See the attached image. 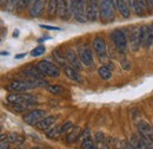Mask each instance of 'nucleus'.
I'll return each instance as SVG.
<instances>
[{"label": "nucleus", "mask_w": 153, "mask_h": 149, "mask_svg": "<svg viewBox=\"0 0 153 149\" xmlns=\"http://www.w3.org/2000/svg\"><path fill=\"white\" fill-rule=\"evenodd\" d=\"M100 6V19H102L104 23L112 21L114 19L115 10V0H99Z\"/></svg>", "instance_id": "f257e3e1"}, {"label": "nucleus", "mask_w": 153, "mask_h": 149, "mask_svg": "<svg viewBox=\"0 0 153 149\" xmlns=\"http://www.w3.org/2000/svg\"><path fill=\"white\" fill-rule=\"evenodd\" d=\"M71 13L79 23L87 21L86 16V1L85 0H71Z\"/></svg>", "instance_id": "f03ea898"}, {"label": "nucleus", "mask_w": 153, "mask_h": 149, "mask_svg": "<svg viewBox=\"0 0 153 149\" xmlns=\"http://www.w3.org/2000/svg\"><path fill=\"white\" fill-rule=\"evenodd\" d=\"M7 102L10 104H38V99L31 93H12L7 96Z\"/></svg>", "instance_id": "7ed1b4c3"}, {"label": "nucleus", "mask_w": 153, "mask_h": 149, "mask_svg": "<svg viewBox=\"0 0 153 149\" xmlns=\"http://www.w3.org/2000/svg\"><path fill=\"white\" fill-rule=\"evenodd\" d=\"M36 66L38 68V70L44 76L52 77V78H57V77L60 76V69L56 64H53V63H51L48 60H40Z\"/></svg>", "instance_id": "20e7f679"}, {"label": "nucleus", "mask_w": 153, "mask_h": 149, "mask_svg": "<svg viewBox=\"0 0 153 149\" xmlns=\"http://www.w3.org/2000/svg\"><path fill=\"white\" fill-rule=\"evenodd\" d=\"M111 39L114 43L117 50L120 53H125L127 51V37L121 30H114L111 33Z\"/></svg>", "instance_id": "39448f33"}, {"label": "nucleus", "mask_w": 153, "mask_h": 149, "mask_svg": "<svg viewBox=\"0 0 153 149\" xmlns=\"http://www.w3.org/2000/svg\"><path fill=\"white\" fill-rule=\"evenodd\" d=\"M45 117H46L45 110L34 109V110H30V111L25 112V115L22 116V120L25 121V123H27L30 126H36L38 122H40Z\"/></svg>", "instance_id": "423d86ee"}, {"label": "nucleus", "mask_w": 153, "mask_h": 149, "mask_svg": "<svg viewBox=\"0 0 153 149\" xmlns=\"http://www.w3.org/2000/svg\"><path fill=\"white\" fill-rule=\"evenodd\" d=\"M86 16L88 21H96L100 16V6L98 0H86Z\"/></svg>", "instance_id": "0eeeda50"}, {"label": "nucleus", "mask_w": 153, "mask_h": 149, "mask_svg": "<svg viewBox=\"0 0 153 149\" xmlns=\"http://www.w3.org/2000/svg\"><path fill=\"white\" fill-rule=\"evenodd\" d=\"M31 89H34V88H33V85L31 84V82L28 79L14 81V82L10 83L6 87V90L7 91H12V93H25V91H28Z\"/></svg>", "instance_id": "6e6552de"}, {"label": "nucleus", "mask_w": 153, "mask_h": 149, "mask_svg": "<svg viewBox=\"0 0 153 149\" xmlns=\"http://www.w3.org/2000/svg\"><path fill=\"white\" fill-rule=\"evenodd\" d=\"M141 32V43L145 47H151L153 44V24L152 25H143L140 27Z\"/></svg>", "instance_id": "1a4fd4ad"}, {"label": "nucleus", "mask_w": 153, "mask_h": 149, "mask_svg": "<svg viewBox=\"0 0 153 149\" xmlns=\"http://www.w3.org/2000/svg\"><path fill=\"white\" fill-rule=\"evenodd\" d=\"M130 47L133 52H137L140 46H143V43H141V32H140V29L138 27H133L131 29V32H130Z\"/></svg>", "instance_id": "9d476101"}, {"label": "nucleus", "mask_w": 153, "mask_h": 149, "mask_svg": "<svg viewBox=\"0 0 153 149\" xmlns=\"http://www.w3.org/2000/svg\"><path fill=\"white\" fill-rule=\"evenodd\" d=\"M78 56L80 58L81 63L86 66H93L94 64V59L91 49H88L87 46H80L78 49Z\"/></svg>", "instance_id": "9b49d317"}, {"label": "nucleus", "mask_w": 153, "mask_h": 149, "mask_svg": "<svg viewBox=\"0 0 153 149\" xmlns=\"http://www.w3.org/2000/svg\"><path fill=\"white\" fill-rule=\"evenodd\" d=\"M93 50L97 53V56L99 59H105L107 55V50H106V43L102 37H96L93 40Z\"/></svg>", "instance_id": "f8f14e48"}, {"label": "nucleus", "mask_w": 153, "mask_h": 149, "mask_svg": "<svg viewBox=\"0 0 153 149\" xmlns=\"http://www.w3.org/2000/svg\"><path fill=\"white\" fill-rule=\"evenodd\" d=\"M58 14L59 17L64 20L71 17V1L68 0H59V6H58Z\"/></svg>", "instance_id": "ddd939ff"}, {"label": "nucleus", "mask_w": 153, "mask_h": 149, "mask_svg": "<svg viewBox=\"0 0 153 149\" xmlns=\"http://www.w3.org/2000/svg\"><path fill=\"white\" fill-rule=\"evenodd\" d=\"M65 56H66V58H67V62L70 63V66H72L73 69H76V71H80V70L82 69L80 58H79V56L76 55L72 49H67Z\"/></svg>", "instance_id": "4468645a"}, {"label": "nucleus", "mask_w": 153, "mask_h": 149, "mask_svg": "<svg viewBox=\"0 0 153 149\" xmlns=\"http://www.w3.org/2000/svg\"><path fill=\"white\" fill-rule=\"evenodd\" d=\"M130 4H131V6H132V8L134 10L137 16H139V17L145 16L146 10L149 7L147 0H130Z\"/></svg>", "instance_id": "2eb2a0df"}, {"label": "nucleus", "mask_w": 153, "mask_h": 149, "mask_svg": "<svg viewBox=\"0 0 153 149\" xmlns=\"http://www.w3.org/2000/svg\"><path fill=\"white\" fill-rule=\"evenodd\" d=\"M46 0H38L37 2H34L33 5H31L30 8V16L33 18H38L44 12V7H45Z\"/></svg>", "instance_id": "dca6fc26"}, {"label": "nucleus", "mask_w": 153, "mask_h": 149, "mask_svg": "<svg viewBox=\"0 0 153 149\" xmlns=\"http://www.w3.org/2000/svg\"><path fill=\"white\" fill-rule=\"evenodd\" d=\"M57 116H46L45 118H42L40 122L36 124V127L39 130H47L48 128L54 126V123L57 122Z\"/></svg>", "instance_id": "f3484780"}, {"label": "nucleus", "mask_w": 153, "mask_h": 149, "mask_svg": "<svg viewBox=\"0 0 153 149\" xmlns=\"http://www.w3.org/2000/svg\"><path fill=\"white\" fill-rule=\"evenodd\" d=\"M138 130H139V134H140V135L146 136V137H150V138L153 140V128L149 122L140 121V122L138 123Z\"/></svg>", "instance_id": "a211bd4d"}, {"label": "nucleus", "mask_w": 153, "mask_h": 149, "mask_svg": "<svg viewBox=\"0 0 153 149\" xmlns=\"http://www.w3.org/2000/svg\"><path fill=\"white\" fill-rule=\"evenodd\" d=\"M115 5H117V10L124 18H128L131 16L130 6L125 0H115Z\"/></svg>", "instance_id": "6ab92c4d"}, {"label": "nucleus", "mask_w": 153, "mask_h": 149, "mask_svg": "<svg viewBox=\"0 0 153 149\" xmlns=\"http://www.w3.org/2000/svg\"><path fill=\"white\" fill-rule=\"evenodd\" d=\"M81 128L80 127H73L70 132L67 134V136H66V142L67 143H74L76 142L79 138H80V136H81Z\"/></svg>", "instance_id": "aec40b11"}, {"label": "nucleus", "mask_w": 153, "mask_h": 149, "mask_svg": "<svg viewBox=\"0 0 153 149\" xmlns=\"http://www.w3.org/2000/svg\"><path fill=\"white\" fill-rule=\"evenodd\" d=\"M64 71H65V74L71 79V81H73V82H76V83H82V79H81V77L79 76L78 74V71H76V69H73L72 66H65L64 68Z\"/></svg>", "instance_id": "412c9836"}, {"label": "nucleus", "mask_w": 153, "mask_h": 149, "mask_svg": "<svg viewBox=\"0 0 153 149\" xmlns=\"http://www.w3.org/2000/svg\"><path fill=\"white\" fill-rule=\"evenodd\" d=\"M22 74H25V76H27L28 78H39V79H42V77H44V74L39 71L37 66L36 68L34 66H28L26 70L22 71Z\"/></svg>", "instance_id": "4be33fe9"}, {"label": "nucleus", "mask_w": 153, "mask_h": 149, "mask_svg": "<svg viewBox=\"0 0 153 149\" xmlns=\"http://www.w3.org/2000/svg\"><path fill=\"white\" fill-rule=\"evenodd\" d=\"M98 74H99V77H100L102 81H108V79L112 78V71H111L110 68L106 66V65H102V66H100V68L98 69Z\"/></svg>", "instance_id": "5701e85b"}, {"label": "nucleus", "mask_w": 153, "mask_h": 149, "mask_svg": "<svg viewBox=\"0 0 153 149\" xmlns=\"http://www.w3.org/2000/svg\"><path fill=\"white\" fill-rule=\"evenodd\" d=\"M52 56L54 57V59L57 60L60 65H62L64 68L67 66V58H66V56H64V55L60 52L59 49H56V50L52 51Z\"/></svg>", "instance_id": "b1692460"}, {"label": "nucleus", "mask_w": 153, "mask_h": 149, "mask_svg": "<svg viewBox=\"0 0 153 149\" xmlns=\"http://www.w3.org/2000/svg\"><path fill=\"white\" fill-rule=\"evenodd\" d=\"M58 6H59V0H48L47 12L51 17H54L58 13Z\"/></svg>", "instance_id": "393cba45"}, {"label": "nucleus", "mask_w": 153, "mask_h": 149, "mask_svg": "<svg viewBox=\"0 0 153 149\" xmlns=\"http://www.w3.org/2000/svg\"><path fill=\"white\" fill-rule=\"evenodd\" d=\"M34 105H37V104H11L12 109L16 112H27Z\"/></svg>", "instance_id": "a878e982"}, {"label": "nucleus", "mask_w": 153, "mask_h": 149, "mask_svg": "<svg viewBox=\"0 0 153 149\" xmlns=\"http://www.w3.org/2000/svg\"><path fill=\"white\" fill-rule=\"evenodd\" d=\"M61 134H62V132H61V127L56 126V127H53L51 130H48L46 132V136H47V138H50V140H57Z\"/></svg>", "instance_id": "bb28decb"}, {"label": "nucleus", "mask_w": 153, "mask_h": 149, "mask_svg": "<svg viewBox=\"0 0 153 149\" xmlns=\"http://www.w3.org/2000/svg\"><path fill=\"white\" fill-rule=\"evenodd\" d=\"M7 140H8L10 143H14V144H16V143H17V144H21V143L24 142V137L18 135L17 132H10V134L7 135Z\"/></svg>", "instance_id": "cd10ccee"}, {"label": "nucleus", "mask_w": 153, "mask_h": 149, "mask_svg": "<svg viewBox=\"0 0 153 149\" xmlns=\"http://www.w3.org/2000/svg\"><path fill=\"white\" fill-rule=\"evenodd\" d=\"M139 137H140V141H141V144H143V149H153V140L150 137H146V136H143L139 134Z\"/></svg>", "instance_id": "c85d7f7f"}, {"label": "nucleus", "mask_w": 153, "mask_h": 149, "mask_svg": "<svg viewBox=\"0 0 153 149\" xmlns=\"http://www.w3.org/2000/svg\"><path fill=\"white\" fill-rule=\"evenodd\" d=\"M81 148L82 149H98L97 147V142L94 140H92V137L87 138V140H84L81 142Z\"/></svg>", "instance_id": "c756f323"}, {"label": "nucleus", "mask_w": 153, "mask_h": 149, "mask_svg": "<svg viewBox=\"0 0 153 149\" xmlns=\"http://www.w3.org/2000/svg\"><path fill=\"white\" fill-rule=\"evenodd\" d=\"M47 90L51 93H53V95H61V93H64V91H65V89H64L62 87L58 85V84L48 85V87H47Z\"/></svg>", "instance_id": "7c9ffc66"}, {"label": "nucleus", "mask_w": 153, "mask_h": 149, "mask_svg": "<svg viewBox=\"0 0 153 149\" xmlns=\"http://www.w3.org/2000/svg\"><path fill=\"white\" fill-rule=\"evenodd\" d=\"M31 2H32V0H19V4H18V6H17V11H18V12L24 11L25 8H27V7L31 5Z\"/></svg>", "instance_id": "2f4dec72"}, {"label": "nucleus", "mask_w": 153, "mask_h": 149, "mask_svg": "<svg viewBox=\"0 0 153 149\" xmlns=\"http://www.w3.org/2000/svg\"><path fill=\"white\" fill-rule=\"evenodd\" d=\"M45 51H46L45 46H44V45H40V46L34 47V50H32V51H31V56L32 57H39V56H41Z\"/></svg>", "instance_id": "473e14b6"}, {"label": "nucleus", "mask_w": 153, "mask_h": 149, "mask_svg": "<svg viewBox=\"0 0 153 149\" xmlns=\"http://www.w3.org/2000/svg\"><path fill=\"white\" fill-rule=\"evenodd\" d=\"M91 135H92V130H91V128H86L85 130H82V132H81V136H80L81 142H82L84 140L90 138V137H91Z\"/></svg>", "instance_id": "72a5a7b5"}, {"label": "nucleus", "mask_w": 153, "mask_h": 149, "mask_svg": "<svg viewBox=\"0 0 153 149\" xmlns=\"http://www.w3.org/2000/svg\"><path fill=\"white\" fill-rule=\"evenodd\" d=\"M73 128V123L71 121H67L65 122L62 126H61V132H66V131H70Z\"/></svg>", "instance_id": "f704fd0d"}, {"label": "nucleus", "mask_w": 153, "mask_h": 149, "mask_svg": "<svg viewBox=\"0 0 153 149\" xmlns=\"http://www.w3.org/2000/svg\"><path fill=\"white\" fill-rule=\"evenodd\" d=\"M94 141H96L97 143H104V141H105V135H104V132H101V131L96 132Z\"/></svg>", "instance_id": "c9c22d12"}, {"label": "nucleus", "mask_w": 153, "mask_h": 149, "mask_svg": "<svg viewBox=\"0 0 153 149\" xmlns=\"http://www.w3.org/2000/svg\"><path fill=\"white\" fill-rule=\"evenodd\" d=\"M18 4H19V0H8V4H7V7H6V8H8L10 11L17 10Z\"/></svg>", "instance_id": "e433bc0d"}, {"label": "nucleus", "mask_w": 153, "mask_h": 149, "mask_svg": "<svg viewBox=\"0 0 153 149\" xmlns=\"http://www.w3.org/2000/svg\"><path fill=\"white\" fill-rule=\"evenodd\" d=\"M8 148H10L8 140H1V142H0V149H8Z\"/></svg>", "instance_id": "4c0bfd02"}, {"label": "nucleus", "mask_w": 153, "mask_h": 149, "mask_svg": "<svg viewBox=\"0 0 153 149\" xmlns=\"http://www.w3.org/2000/svg\"><path fill=\"white\" fill-rule=\"evenodd\" d=\"M40 27L47 29V30H56V31H60L61 30L60 27H57V26H47V25H40Z\"/></svg>", "instance_id": "58836bf2"}, {"label": "nucleus", "mask_w": 153, "mask_h": 149, "mask_svg": "<svg viewBox=\"0 0 153 149\" xmlns=\"http://www.w3.org/2000/svg\"><path fill=\"white\" fill-rule=\"evenodd\" d=\"M123 146H124V149H137L131 142H124Z\"/></svg>", "instance_id": "ea45409f"}, {"label": "nucleus", "mask_w": 153, "mask_h": 149, "mask_svg": "<svg viewBox=\"0 0 153 149\" xmlns=\"http://www.w3.org/2000/svg\"><path fill=\"white\" fill-rule=\"evenodd\" d=\"M7 4H8V0H0L1 8H6V7H7Z\"/></svg>", "instance_id": "a19ab883"}, {"label": "nucleus", "mask_w": 153, "mask_h": 149, "mask_svg": "<svg viewBox=\"0 0 153 149\" xmlns=\"http://www.w3.org/2000/svg\"><path fill=\"white\" fill-rule=\"evenodd\" d=\"M147 4H149V7H151L153 10V0H147Z\"/></svg>", "instance_id": "79ce46f5"}, {"label": "nucleus", "mask_w": 153, "mask_h": 149, "mask_svg": "<svg viewBox=\"0 0 153 149\" xmlns=\"http://www.w3.org/2000/svg\"><path fill=\"white\" fill-rule=\"evenodd\" d=\"M22 57H26V53H21V55H17L16 58L17 59H20V58H22Z\"/></svg>", "instance_id": "37998d69"}, {"label": "nucleus", "mask_w": 153, "mask_h": 149, "mask_svg": "<svg viewBox=\"0 0 153 149\" xmlns=\"http://www.w3.org/2000/svg\"><path fill=\"white\" fill-rule=\"evenodd\" d=\"M98 149H110V148H108V146H107V144H102V146H100Z\"/></svg>", "instance_id": "c03bdc74"}, {"label": "nucleus", "mask_w": 153, "mask_h": 149, "mask_svg": "<svg viewBox=\"0 0 153 149\" xmlns=\"http://www.w3.org/2000/svg\"><path fill=\"white\" fill-rule=\"evenodd\" d=\"M8 55H10L8 52H5V51H2V52H1V56H8Z\"/></svg>", "instance_id": "a18cd8bd"}, {"label": "nucleus", "mask_w": 153, "mask_h": 149, "mask_svg": "<svg viewBox=\"0 0 153 149\" xmlns=\"http://www.w3.org/2000/svg\"><path fill=\"white\" fill-rule=\"evenodd\" d=\"M37 1H38V0H32V2H31V5H33V4H34V2H37Z\"/></svg>", "instance_id": "49530a36"}, {"label": "nucleus", "mask_w": 153, "mask_h": 149, "mask_svg": "<svg viewBox=\"0 0 153 149\" xmlns=\"http://www.w3.org/2000/svg\"><path fill=\"white\" fill-rule=\"evenodd\" d=\"M125 1H126V2H127V0H125ZM128 2H130V0H128Z\"/></svg>", "instance_id": "de8ad7c7"}, {"label": "nucleus", "mask_w": 153, "mask_h": 149, "mask_svg": "<svg viewBox=\"0 0 153 149\" xmlns=\"http://www.w3.org/2000/svg\"><path fill=\"white\" fill-rule=\"evenodd\" d=\"M14 149H19V148H14Z\"/></svg>", "instance_id": "09e8293b"}]
</instances>
